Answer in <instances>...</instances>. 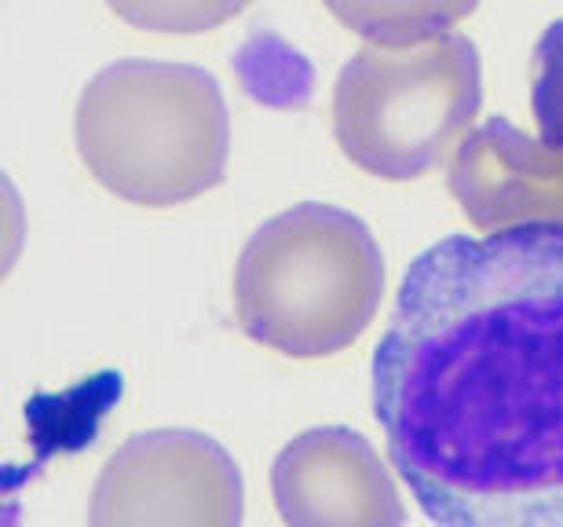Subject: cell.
I'll return each instance as SVG.
<instances>
[{
    "label": "cell",
    "mask_w": 563,
    "mask_h": 527,
    "mask_svg": "<svg viewBox=\"0 0 563 527\" xmlns=\"http://www.w3.org/2000/svg\"><path fill=\"white\" fill-rule=\"evenodd\" d=\"M374 414L432 524L563 527V220L428 245L374 352Z\"/></svg>",
    "instance_id": "obj_1"
},
{
    "label": "cell",
    "mask_w": 563,
    "mask_h": 527,
    "mask_svg": "<svg viewBox=\"0 0 563 527\" xmlns=\"http://www.w3.org/2000/svg\"><path fill=\"white\" fill-rule=\"evenodd\" d=\"M74 140L99 187L132 206L168 209L223 179L231 118L217 77L198 66L121 59L85 85Z\"/></svg>",
    "instance_id": "obj_2"
},
{
    "label": "cell",
    "mask_w": 563,
    "mask_h": 527,
    "mask_svg": "<svg viewBox=\"0 0 563 527\" xmlns=\"http://www.w3.org/2000/svg\"><path fill=\"white\" fill-rule=\"evenodd\" d=\"M231 289L250 341L286 359H330L374 322L385 253L347 209L300 201L250 234Z\"/></svg>",
    "instance_id": "obj_3"
},
{
    "label": "cell",
    "mask_w": 563,
    "mask_h": 527,
    "mask_svg": "<svg viewBox=\"0 0 563 527\" xmlns=\"http://www.w3.org/2000/svg\"><path fill=\"white\" fill-rule=\"evenodd\" d=\"M483 103L479 52L465 33L421 44H366L333 88V136L377 179H418L468 136Z\"/></svg>",
    "instance_id": "obj_4"
},
{
    "label": "cell",
    "mask_w": 563,
    "mask_h": 527,
    "mask_svg": "<svg viewBox=\"0 0 563 527\" xmlns=\"http://www.w3.org/2000/svg\"><path fill=\"white\" fill-rule=\"evenodd\" d=\"M534 118L542 140L527 143L505 118L487 121L457 147L450 190L483 228L509 220H563V19L534 48Z\"/></svg>",
    "instance_id": "obj_5"
},
{
    "label": "cell",
    "mask_w": 563,
    "mask_h": 527,
    "mask_svg": "<svg viewBox=\"0 0 563 527\" xmlns=\"http://www.w3.org/2000/svg\"><path fill=\"white\" fill-rule=\"evenodd\" d=\"M92 524H239L242 480L198 432L132 436L96 484Z\"/></svg>",
    "instance_id": "obj_6"
},
{
    "label": "cell",
    "mask_w": 563,
    "mask_h": 527,
    "mask_svg": "<svg viewBox=\"0 0 563 527\" xmlns=\"http://www.w3.org/2000/svg\"><path fill=\"white\" fill-rule=\"evenodd\" d=\"M275 502L289 524H399L388 473L358 432L311 429L278 454Z\"/></svg>",
    "instance_id": "obj_7"
},
{
    "label": "cell",
    "mask_w": 563,
    "mask_h": 527,
    "mask_svg": "<svg viewBox=\"0 0 563 527\" xmlns=\"http://www.w3.org/2000/svg\"><path fill=\"white\" fill-rule=\"evenodd\" d=\"M322 4L344 30L369 44L402 48L450 33L479 8V0H322Z\"/></svg>",
    "instance_id": "obj_8"
},
{
    "label": "cell",
    "mask_w": 563,
    "mask_h": 527,
    "mask_svg": "<svg viewBox=\"0 0 563 527\" xmlns=\"http://www.w3.org/2000/svg\"><path fill=\"white\" fill-rule=\"evenodd\" d=\"M250 4L253 0H107L118 19L146 33H206Z\"/></svg>",
    "instance_id": "obj_9"
}]
</instances>
